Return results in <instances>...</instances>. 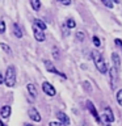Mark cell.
<instances>
[{
    "mask_svg": "<svg viewBox=\"0 0 122 126\" xmlns=\"http://www.w3.org/2000/svg\"><path fill=\"white\" fill-rule=\"evenodd\" d=\"M61 4H63V5H70V4H71V1H70V0H67V1H63V0H62V1H61Z\"/></svg>",
    "mask_w": 122,
    "mask_h": 126,
    "instance_id": "cell-27",
    "label": "cell"
},
{
    "mask_svg": "<svg viewBox=\"0 0 122 126\" xmlns=\"http://www.w3.org/2000/svg\"><path fill=\"white\" fill-rule=\"evenodd\" d=\"M75 26H76V22H75L74 18H68V20H67V28H68V29H74Z\"/></svg>",
    "mask_w": 122,
    "mask_h": 126,
    "instance_id": "cell-17",
    "label": "cell"
},
{
    "mask_svg": "<svg viewBox=\"0 0 122 126\" xmlns=\"http://www.w3.org/2000/svg\"><path fill=\"white\" fill-rule=\"evenodd\" d=\"M43 63H45V67H46V70L49 71V72L57 74V75H59V76H61V78H63V79H66V78H67V76H66V75L63 74V72H61V71H58L57 68H55V66H54L53 63L50 62V61H45Z\"/></svg>",
    "mask_w": 122,
    "mask_h": 126,
    "instance_id": "cell-4",
    "label": "cell"
},
{
    "mask_svg": "<svg viewBox=\"0 0 122 126\" xmlns=\"http://www.w3.org/2000/svg\"><path fill=\"white\" fill-rule=\"evenodd\" d=\"M11 113H12V109L9 105H4L1 109H0V116H1L4 120H7V118L11 117Z\"/></svg>",
    "mask_w": 122,
    "mask_h": 126,
    "instance_id": "cell-10",
    "label": "cell"
},
{
    "mask_svg": "<svg viewBox=\"0 0 122 126\" xmlns=\"http://www.w3.org/2000/svg\"><path fill=\"white\" fill-rule=\"evenodd\" d=\"M116 97H117V102H118V105L122 106V89H120V91L117 92Z\"/></svg>",
    "mask_w": 122,
    "mask_h": 126,
    "instance_id": "cell-19",
    "label": "cell"
},
{
    "mask_svg": "<svg viewBox=\"0 0 122 126\" xmlns=\"http://www.w3.org/2000/svg\"><path fill=\"white\" fill-rule=\"evenodd\" d=\"M112 61L114 63V70L120 71L121 70V61H120V57H118L117 53H113L112 54Z\"/></svg>",
    "mask_w": 122,
    "mask_h": 126,
    "instance_id": "cell-12",
    "label": "cell"
},
{
    "mask_svg": "<svg viewBox=\"0 0 122 126\" xmlns=\"http://www.w3.org/2000/svg\"><path fill=\"white\" fill-rule=\"evenodd\" d=\"M57 116H58L59 124H62L63 126H68V125H70V118L67 117V114H66V113L58 112V113H57Z\"/></svg>",
    "mask_w": 122,
    "mask_h": 126,
    "instance_id": "cell-9",
    "label": "cell"
},
{
    "mask_svg": "<svg viewBox=\"0 0 122 126\" xmlns=\"http://www.w3.org/2000/svg\"><path fill=\"white\" fill-rule=\"evenodd\" d=\"M26 88H28V92H29V94L31 97H33V98L37 97V94H38L37 93V88H35V85L33 84V83H29V84L26 85Z\"/></svg>",
    "mask_w": 122,
    "mask_h": 126,
    "instance_id": "cell-13",
    "label": "cell"
},
{
    "mask_svg": "<svg viewBox=\"0 0 122 126\" xmlns=\"http://www.w3.org/2000/svg\"><path fill=\"white\" fill-rule=\"evenodd\" d=\"M0 47L4 50V53H7V54H11V53H12L11 47L8 46V45H5V43H0Z\"/></svg>",
    "mask_w": 122,
    "mask_h": 126,
    "instance_id": "cell-21",
    "label": "cell"
},
{
    "mask_svg": "<svg viewBox=\"0 0 122 126\" xmlns=\"http://www.w3.org/2000/svg\"><path fill=\"white\" fill-rule=\"evenodd\" d=\"M102 4H104L105 7H108V8H113V3L109 1V0H102Z\"/></svg>",
    "mask_w": 122,
    "mask_h": 126,
    "instance_id": "cell-24",
    "label": "cell"
},
{
    "mask_svg": "<svg viewBox=\"0 0 122 126\" xmlns=\"http://www.w3.org/2000/svg\"><path fill=\"white\" fill-rule=\"evenodd\" d=\"M53 55H54L55 59H59V58H61V51H59V49H58L57 46L53 47Z\"/></svg>",
    "mask_w": 122,
    "mask_h": 126,
    "instance_id": "cell-18",
    "label": "cell"
},
{
    "mask_svg": "<svg viewBox=\"0 0 122 126\" xmlns=\"http://www.w3.org/2000/svg\"><path fill=\"white\" fill-rule=\"evenodd\" d=\"M114 42H116V45H117L118 47H122V39L116 38V39H114Z\"/></svg>",
    "mask_w": 122,
    "mask_h": 126,
    "instance_id": "cell-25",
    "label": "cell"
},
{
    "mask_svg": "<svg viewBox=\"0 0 122 126\" xmlns=\"http://www.w3.org/2000/svg\"><path fill=\"white\" fill-rule=\"evenodd\" d=\"M33 25H35L37 28H39L42 32H45L46 30V24L42 21V20H39V18H35L34 20V22H33Z\"/></svg>",
    "mask_w": 122,
    "mask_h": 126,
    "instance_id": "cell-15",
    "label": "cell"
},
{
    "mask_svg": "<svg viewBox=\"0 0 122 126\" xmlns=\"http://www.w3.org/2000/svg\"><path fill=\"white\" fill-rule=\"evenodd\" d=\"M4 83L7 84V87H15L16 84V68L15 66H8L5 75H4Z\"/></svg>",
    "mask_w": 122,
    "mask_h": 126,
    "instance_id": "cell-2",
    "label": "cell"
},
{
    "mask_svg": "<svg viewBox=\"0 0 122 126\" xmlns=\"http://www.w3.org/2000/svg\"><path fill=\"white\" fill-rule=\"evenodd\" d=\"M13 33H15V35L17 38H21L22 37V29L20 28V25H18L17 22L13 24Z\"/></svg>",
    "mask_w": 122,
    "mask_h": 126,
    "instance_id": "cell-14",
    "label": "cell"
},
{
    "mask_svg": "<svg viewBox=\"0 0 122 126\" xmlns=\"http://www.w3.org/2000/svg\"><path fill=\"white\" fill-rule=\"evenodd\" d=\"M33 30H34V38L37 39L38 42H43L45 41V32H42L39 28H37L35 25H33Z\"/></svg>",
    "mask_w": 122,
    "mask_h": 126,
    "instance_id": "cell-6",
    "label": "cell"
},
{
    "mask_svg": "<svg viewBox=\"0 0 122 126\" xmlns=\"http://www.w3.org/2000/svg\"><path fill=\"white\" fill-rule=\"evenodd\" d=\"M85 104H87V108H88V110L91 112V114H92V116H93V118L96 120V122H97V124H101L100 116H98V113H97V109L94 108V105L92 104V101L87 100V101H85Z\"/></svg>",
    "mask_w": 122,
    "mask_h": 126,
    "instance_id": "cell-3",
    "label": "cell"
},
{
    "mask_svg": "<svg viewBox=\"0 0 122 126\" xmlns=\"http://www.w3.org/2000/svg\"><path fill=\"white\" fill-rule=\"evenodd\" d=\"M76 38H77V41H84V38H85L84 32H81V30L76 32Z\"/></svg>",
    "mask_w": 122,
    "mask_h": 126,
    "instance_id": "cell-20",
    "label": "cell"
},
{
    "mask_svg": "<svg viewBox=\"0 0 122 126\" xmlns=\"http://www.w3.org/2000/svg\"><path fill=\"white\" fill-rule=\"evenodd\" d=\"M49 126H63L62 124H59V122H50Z\"/></svg>",
    "mask_w": 122,
    "mask_h": 126,
    "instance_id": "cell-26",
    "label": "cell"
},
{
    "mask_svg": "<svg viewBox=\"0 0 122 126\" xmlns=\"http://www.w3.org/2000/svg\"><path fill=\"white\" fill-rule=\"evenodd\" d=\"M92 59L94 62L96 68L100 71L101 74H108V64L105 63V61H104V58H102V55H101L100 51L93 50L92 51Z\"/></svg>",
    "mask_w": 122,
    "mask_h": 126,
    "instance_id": "cell-1",
    "label": "cell"
},
{
    "mask_svg": "<svg viewBox=\"0 0 122 126\" xmlns=\"http://www.w3.org/2000/svg\"><path fill=\"white\" fill-rule=\"evenodd\" d=\"M108 72H109L110 88H114V84H116V70H114V67H112L110 70H108Z\"/></svg>",
    "mask_w": 122,
    "mask_h": 126,
    "instance_id": "cell-11",
    "label": "cell"
},
{
    "mask_svg": "<svg viewBox=\"0 0 122 126\" xmlns=\"http://www.w3.org/2000/svg\"><path fill=\"white\" fill-rule=\"evenodd\" d=\"M42 91L47 94V96H50V97L55 96V93H57V92H55V88L50 84L49 81H43L42 83Z\"/></svg>",
    "mask_w": 122,
    "mask_h": 126,
    "instance_id": "cell-5",
    "label": "cell"
},
{
    "mask_svg": "<svg viewBox=\"0 0 122 126\" xmlns=\"http://www.w3.org/2000/svg\"><path fill=\"white\" fill-rule=\"evenodd\" d=\"M104 120L108 121V122H114V120H116V117H114V114L112 112V109L109 108V106H106L105 110H104Z\"/></svg>",
    "mask_w": 122,
    "mask_h": 126,
    "instance_id": "cell-8",
    "label": "cell"
},
{
    "mask_svg": "<svg viewBox=\"0 0 122 126\" xmlns=\"http://www.w3.org/2000/svg\"><path fill=\"white\" fill-rule=\"evenodd\" d=\"M24 126H33V125H30V124H24Z\"/></svg>",
    "mask_w": 122,
    "mask_h": 126,
    "instance_id": "cell-30",
    "label": "cell"
},
{
    "mask_svg": "<svg viewBox=\"0 0 122 126\" xmlns=\"http://www.w3.org/2000/svg\"><path fill=\"white\" fill-rule=\"evenodd\" d=\"M30 5L33 7L34 11H39V8H41V1H39V0H31Z\"/></svg>",
    "mask_w": 122,
    "mask_h": 126,
    "instance_id": "cell-16",
    "label": "cell"
},
{
    "mask_svg": "<svg viewBox=\"0 0 122 126\" xmlns=\"http://www.w3.org/2000/svg\"><path fill=\"white\" fill-rule=\"evenodd\" d=\"M3 83H4V75L0 72V84H3Z\"/></svg>",
    "mask_w": 122,
    "mask_h": 126,
    "instance_id": "cell-28",
    "label": "cell"
},
{
    "mask_svg": "<svg viewBox=\"0 0 122 126\" xmlns=\"http://www.w3.org/2000/svg\"><path fill=\"white\" fill-rule=\"evenodd\" d=\"M29 117L33 121H35V122H41V120H42L41 114H39V112L35 108H30L29 109Z\"/></svg>",
    "mask_w": 122,
    "mask_h": 126,
    "instance_id": "cell-7",
    "label": "cell"
},
{
    "mask_svg": "<svg viewBox=\"0 0 122 126\" xmlns=\"http://www.w3.org/2000/svg\"><path fill=\"white\" fill-rule=\"evenodd\" d=\"M5 33V22L0 18V34H4Z\"/></svg>",
    "mask_w": 122,
    "mask_h": 126,
    "instance_id": "cell-22",
    "label": "cell"
},
{
    "mask_svg": "<svg viewBox=\"0 0 122 126\" xmlns=\"http://www.w3.org/2000/svg\"><path fill=\"white\" fill-rule=\"evenodd\" d=\"M92 41H93V45L96 46V47H98L101 45V42H100V38L97 37V35H93V38H92Z\"/></svg>",
    "mask_w": 122,
    "mask_h": 126,
    "instance_id": "cell-23",
    "label": "cell"
},
{
    "mask_svg": "<svg viewBox=\"0 0 122 126\" xmlns=\"http://www.w3.org/2000/svg\"><path fill=\"white\" fill-rule=\"evenodd\" d=\"M0 126H7V125H5V124H4V122H3V121H0Z\"/></svg>",
    "mask_w": 122,
    "mask_h": 126,
    "instance_id": "cell-29",
    "label": "cell"
}]
</instances>
